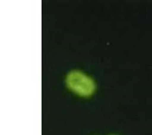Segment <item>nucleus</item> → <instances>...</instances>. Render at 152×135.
Returning <instances> with one entry per match:
<instances>
[{"mask_svg": "<svg viewBox=\"0 0 152 135\" xmlns=\"http://www.w3.org/2000/svg\"><path fill=\"white\" fill-rule=\"evenodd\" d=\"M66 83L71 90L81 95H90L95 90L94 80L81 70H71L66 76Z\"/></svg>", "mask_w": 152, "mask_h": 135, "instance_id": "obj_1", "label": "nucleus"}]
</instances>
